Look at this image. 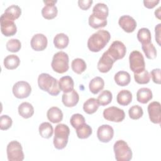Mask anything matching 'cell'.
Masks as SVG:
<instances>
[{
	"mask_svg": "<svg viewBox=\"0 0 161 161\" xmlns=\"http://www.w3.org/2000/svg\"><path fill=\"white\" fill-rule=\"evenodd\" d=\"M111 38L110 33L104 30L93 33L87 40V47L93 52H98L108 44Z\"/></svg>",
	"mask_w": 161,
	"mask_h": 161,
	"instance_id": "1",
	"label": "cell"
},
{
	"mask_svg": "<svg viewBox=\"0 0 161 161\" xmlns=\"http://www.w3.org/2000/svg\"><path fill=\"white\" fill-rule=\"evenodd\" d=\"M38 87L51 96H56L60 91L58 80L47 73H42L38 77Z\"/></svg>",
	"mask_w": 161,
	"mask_h": 161,
	"instance_id": "2",
	"label": "cell"
},
{
	"mask_svg": "<svg viewBox=\"0 0 161 161\" xmlns=\"http://www.w3.org/2000/svg\"><path fill=\"white\" fill-rule=\"evenodd\" d=\"M53 138V145L55 148L62 150L64 148L69 140L70 134V129L69 126L65 124H58L55 128V133Z\"/></svg>",
	"mask_w": 161,
	"mask_h": 161,
	"instance_id": "3",
	"label": "cell"
},
{
	"mask_svg": "<svg viewBox=\"0 0 161 161\" xmlns=\"http://www.w3.org/2000/svg\"><path fill=\"white\" fill-rule=\"evenodd\" d=\"M113 150L117 161H129L132 158L131 149L123 140H118L114 143Z\"/></svg>",
	"mask_w": 161,
	"mask_h": 161,
	"instance_id": "4",
	"label": "cell"
},
{
	"mask_svg": "<svg viewBox=\"0 0 161 161\" xmlns=\"http://www.w3.org/2000/svg\"><path fill=\"white\" fill-rule=\"evenodd\" d=\"M52 69L59 74L66 72L69 68L67 53L60 51L54 54L51 63Z\"/></svg>",
	"mask_w": 161,
	"mask_h": 161,
	"instance_id": "5",
	"label": "cell"
},
{
	"mask_svg": "<svg viewBox=\"0 0 161 161\" xmlns=\"http://www.w3.org/2000/svg\"><path fill=\"white\" fill-rule=\"evenodd\" d=\"M6 152L9 161H22L24 159L22 146L18 141L10 142L7 145Z\"/></svg>",
	"mask_w": 161,
	"mask_h": 161,
	"instance_id": "6",
	"label": "cell"
},
{
	"mask_svg": "<svg viewBox=\"0 0 161 161\" xmlns=\"http://www.w3.org/2000/svg\"><path fill=\"white\" fill-rule=\"evenodd\" d=\"M130 68L134 73L137 74L145 69V63L143 55L138 50L131 52L129 56Z\"/></svg>",
	"mask_w": 161,
	"mask_h": 161,
	"instance_id": "7",
	"label": "cell"
},
{
	"mask_svg": "<svg viewBox=\"0 0 161 161\" xmlns=\"http://www.w3.org/2000/svg\"><path fill=\"white\" fill-rule=\"evenodd\" d=\"M107 54L114 61L123 58L126 53V48L124 43L120 41L113 42L108 50L106 52Z\"/></svg>",
	"mask_w": 161,
	"mask_h": 161,
	"instance_id": "8",
	"label": "cell"
},
{
	"mask_svg": "<svg viewBox=\"0 0 161 161\" xmlns=\"http://www.w3.org/2000/svg\"><path fill=\"white\" fill-rule=\"evenodd\" d=\"M103 117L108 121L118 123L125 119V113L123 109L118 107L111 106L103 111Z\"/></svg>",
	"mask_w": 161,
	"mask_h": 161,
	"instance_id": "9",
	"label": "cell"
},
{
	"mask_svg": "<svg viewBox=\"0 0 161 161\" xmlns=\"http://www.w3.org/2000/svg\"><path fill=\"white\" fill-rule=\"evenodd\" d=\"M1 31L6 36H13L17 31V27L14 20L9 19L4 14L1 16Z\"/></svg>",
	"mask_w": 161,
	"mask_h": 161,
	"instance_id": "10",
	"label": "cell"
},
{
	"mask_svg": "<svg viewBox=\"0 0 161 161\" xmlns=\"http://www.w3.org/2000/svg\"><path fill=\"white\" fill-rule=\"evenodd\" d=\"M31 92V87L26 81H18L13 87V93L18 99L28 97Z\"/></svg>",
	"mask_w": 161,
	"mask_h": 161,
	"instance_id": "11",
	"label": "cell"
},
{
	"mask_svg": "<svg viewBox=\"0 0 161 161\" xmlns=\"http://www.w3.org/2000/svg\"><path fill=\"white\" fill-rule=\"evenodd\" d=\"M57 1L48 0L43 1L45 6L42 9V16L47 19H52L55 18L58 13V9L55 5Z\"/></svg>",
	"mask_w": 161,
	"mask_h": 161,
	"instance_id": "12",
	"label": "cell"
},
{
	"mask_svg": "<svg viewBox=\"0 0 161 161\" xmlns=\"http://www.w3.org/2000/svg\"><path fill=\"white\" fill-rule=\"evenodd\" d=\"M148 113L150 121L155 124H160L161 122L160 104L158 101L150 103L148 106Z\"/></svg>",
	"mask_w": 161,
	"mask_h": 161,
	"instance_id": "13",
	"label": "cell"
},
{
	"mask_svg": "<svg viewBox=\"0 0 161 161\" xmlns=\"http://www.w3.org/2000/svg\"><path fill=\"white\" fill-rule=\"evenodd\" d=\"M114 130L109 125L100 126L97 131V136L99 140L103 143L109 142L113 137Z\"/></svg>",
	"mask_w": 161,
	"mask_h": 161,
	"instance_id": "14",
	"label": "cell"
},
{
	"mask_svg": "<svg viewBox=\"0 0 161 161\" xmlns=\"http://www.w3.org/2000/svg\"><path fill=\"white\" fill-rule=\"evenodd\" d=\"M48 40L45 35L37 33L33 36L31 40V47L35 51H42L47 48Z\"/></svg>",
	"mask_w": 161,
	"mask_h": 161,
	"instance_id": "15",
	"label": "cell"
},
{
	"mask_svg": "<svg viewBox=\"0 0 161 161\" xmlns=\"http://www.w3.org/2000/svg\"><path fill=\"white\" fill-rule=\"evenodd\" d=\"M119 26L126 33L133 32L136 27V22L133 18L129 15H123L119 18Z\"/></svg>",
	"mask_w": 161,
	"mask_h": 161,
	"instance_id": "16",
	"label": "cell"
},
{
	"mask_svg": "<svg viewBox=\"0 0 161 161\" xmlns=\"http://www.w3.org/2000/svg\"><path fill=\"white\" fill-rule=\"evenodd\" d=\"M114 62H115L105 52L103 53L97 63V69L102 73H106L111 70Z\"/></svg>",
	"mask_w": 161,
	"mask_h": 161,
	"instance_id": "17",
	"label": "cell"
},
{
	"mask_svg": "<svg viewBox=\"0 0 161 161\" xmlns=\"http://www.w3.org/2000/svg\"><path fill=\"white\" fill-rule=\"evenodd\" d=\"M79 96L77 91L75 89H73L72 91L64 93L62 96V101L63 104L66 107H74L79 102Z\"/></svg>",
	"mask_w": 161,
	"mask_h": 161,
	"instance_id": "18",
	"label": "cell"
},
{
	"mask_svg": "<svg viewBox=\"0 0 161 161\" xmlns=\"http://www.w3.org/2000/svg\"><path fill=\"white\" fill-rule=\"evenodd\" d=\"M58 86L60 91L64 93H67L74 89V82L73 79L69 75L64 76L59 79Z\"/></svg>",
	"mask_w": 161,
	"mask_h": 161,
	"instance_id": "19",
	"label": "cell"
},
{
	"mask_svg": "<svg viewBox=\"0 0 161 161\" xmlns=\"http://www.w3.org/2000/svg\"><path fill=\"white\" fill-rule=\"evenodd\" d=\"M47 118L53 123L60 122L63 119V113L60 108L56 106L50 108L47 113Z\"/></svg>",
	"mask_w": 161,
	"mask_h": 161,
	"instance_id": "20",
	"label": "cell"
},
{
	"mask_svg": "<svg viewBox=\"0 0 161 161\" xmlns=\"http://www.w3.org/2000/svg\"><path fill=\"white\" fill-rule=\"evenodd\" d=\"M152 91L147 87H142L136 92V99L139 103L142 104L148 103L152 99Z\"/></svg>",
	"mask_w": 161,
	"mask_h": 161,
	"instance_id": "21",
	"label": "cell"
},
{
	"mask_svg": "<svg viewBox=\"0 0 161 161\" xmlns=\"http://www.w3.org/2000/svg\"><path fill=\"white\" fill-rule=\"evenodd\" d=\"M104 86V81L101 77H96L91 80L89 84V88L90 91L94 94H96L99 91L103 89Z\"/></svg>",
	"mask_w": 161,
	"mask_h": 161,
	"instance_id": "22",
	"label": "cell"
},
{
	"mask_svg": "<svg viewBox=\"0 0 161 161\" xmlns=\"http://www.w3.org/2000/svg\"><path fill=\"white\" fill-rule=\"evenodd\" d=\"M18 113L24 118H29L33 115L34 108L30 103L23 102L18 106Z\"/></svg>",
	"mask_w": 161,
	"mask_h": 161,
	"instance_id": "23",
	"label": "cell"
},
{
	"mask_svg": "<svg viewBox=\"0 0 161 161\" xmlns=\"http://www.w3.org/2000/svg\"><path fill=\"white\" fill-rule=\"evenodd\" d=\"M114 79L117 85L126 86L130 84L131 77L130 74L126 71H119L114 75Z\"/></svg>",
	"mask_w": 161,
	"mask_h": 161,
	"instance_id": "24",
	"label": "cell"
},
{
	"mask_svg": "<svg viewBox=\"0 0 161 161\" xmlns=\"http://www.w3.org/2000/svg\"><path fill=\"white\" fill-rule=\"evenodd\" d=\"M116 100L119 104L121 106H127L132 101V94L128 90L123 89L117 94Z\"/></svg>",
	"mask_w": 161,
	"mask_h": 161,
	"instance_id": "25",
	"label": "cell"
},
{
	"mask_svg": "<svg viewBox=\"0 0 161 161\" xmlns=\"http://www.w3.org/2000/svg\"><path fill=\"white\" fill-rule=\"evenodd\" d=\"M69 42V39L68 36L63 33L57 34L53 38V44L58 49H64L66 48Z\"/></svg>",
	"mask_w": 161,
	"mask_h": 161,
	"instance_id": "26",
	"label": "cell"
},
{
	"mask_svg": "<svg viewBox=\"0 0 161 161\" xmlns=\"http://www.w3.org/2000/svg\"><path fill=\"white\" fill-rule=\"evenodd\" d=\"M99 104L97 99L91 97L88 99L83 104L84 111L89 114L94 113L98 109Z\"/></svg>",
	"mask_w": 161,
	"mask_h": 161,
	"instance_id": "27",
	"label": "cell"
},
{
	"mask_svg": "<svg viewBox=\"0 0 161 161\" xmlns=\"http://www.w3.org/2000/svg\"><path fill=\"white\" fill-rule=\"evenodd\" d=\"M20 63L19 57L16 55H9L4 59V65L9 70H13L16 69Z\"/></svg>",
	"mask_w": 161,
	"mask_h": 161,
	"instance_id": "28",
	"label": "cell"
},
{
	"mask_svg": "<svg viewBox=\"0 0 161 161\" xmlns=\"http://www.w3.org/2000/svg\"><path fill=\"white\" fill-rule=\"evenodd\" d=\"M137 38L142 45L150 43L152 36L150 30L147 28H140L137 33Z\"/></svg>",
	"mask_w": 161,
	"mask_h": 161,
	"instance_id": "29",
	"label": "cell"
},
{
	"mask_svg": "<svg viewBox=\"0 0 161 161\" xmlns=\"http://www.w3.org/2000/svg\"><path fill=\"white\" fill-rule=\"evenodd\" d=\"M3 14L9 19L14 21L21 14V9L18 6L13 4L7 8Z\"/></svg>",
	"mask_w": 161,
	"mask_h": 161,
	"instance_id": "30",
	"label": "cell"
},
{
	"mask_svg": "<svg viewBox=\"0 0 161 161\" xmlns=\"http://www.w3.org/2000/svg\"><path fill=\"white\" fill-rule=\"evenodd\" d=\"M39 133L44 138H50L53 135L52 125L48 122H43L39 126Z\"/></svg>",
	"mask_w": 161,
	"mask_h": 161,
	"instance_id": "31",
	"label": "cell"
},
{
	"mask_svg": "<svg viewBox=\"0 0 161 161\" xmlns=\"http://www.w3.org/2000/svg\"><path fill=\"white\" fill-rule=\"evenodd\" d=\"M71 67L74 72L77 74H80L86 70L87 65L83 59L77 58L72 60L71 64Z\"/></svg>",
	"mask_w": 161,
	"mask_h": 161,
	"instance_id": "32",
	"label": "cell"
},
{
	"mask_svg": "<svg viewBox=\"0 0 161 161\" xmlns=\"http://www.w3.org/2000/svg\"><path fill=\"white\" fill-rule=\"evenodd\" d=\"M89 25L94 29L103 28L106 26L107 19H102L91 14L89 17Z\"/></svg>",
	"mask_w": 161,
	"mask_h": 161,
	"instance_id": "33",
	"label": "cell"
},
{
	"mask_svg": "<svg viewBox=\"0 0 161 161\" xmlns=\"http://www.w3.org/2000/svg\"><path fill=\"white\" fill-rule=\"evenodd\" d=\"M76 130L77 136L80 139H86L89 137L92 133V130L91 127L86 123H84Z\"/></svg>",
	"mask_w": 161,
	"mask_h": 161,
	"instance_id": "34",
	"label": "cell"
},
{
	"mask_svg": "<svg viewBox=\"0 0 161 161\" xmlns=\"http://www.w3.org/2000/svg\"><path fill=\"white\" fill-rule=\"evenodd\" d=\"M113 99L112 93L108 90L103 91L97 97V101L101 106H106L109 104Z\"/></svg>",
	"mask_w": 161,
	"mask_h": 161,
	"instance_id": "35",
	"label": "cell"
},
{
	"mask_svg": "<svg viewBox=\"0 0 161 161\" xmlns=\"http://www.w3.org/2000/svg\"><path fill=\"white\" fill-rule=\"evenodd\" d=\"M108 13L109 9L108 6L106 4L102 3H97L92 9V13L106 18H107L108 16Z\"/></svg>",
	"mask_w": 161,
	"mask_h": 161,
	"instance_id": "36",
	"label": "cell"
},
{
	"mask_svg": "<svg viewBox=\"0 0 161 161\" xmlns=\"http://www.w3.org/2000/svg\"><path fill=\"white\" fill-rule=\"evenodd\" d=\"M142 48L147 58L152 60L156 58L157 50L155 47L152 43L147 45H143L142 46Z\"/></svg>",
	"mask_w": 161,
	"mask_h": 161,
	"instance_id": "37",
	"label": "cell"
},
{
	"mask_svg": "<svg viewBox=\"0 0 161 161\" xmlns=\"http://www.w3.org/2000/svg\"><path fill=\"white\" fill-rule=\"evenodd\" d=\"M134 78L136 82H137L138 84H145L150 82V75H149L148 72L146 69H145L140 73H134Z\"/></svg>",
	"mask_w": 161,
	"mask_h": 161,
	"instance_id": "38",
	"label": "cell"
},
{
	"mask_svg": "<svg viewBox=\"0 0 161 161\" xmlns=\"http://www.w3.org/2000/svg\"><path fill=\"white\" fill-rule=\"evenodd\" d=\"M128 114L131 119H138L143 116V111L141 106L138 105H134L129 109Z\"/></svg>",
	"mask_w": 161,
	"mask_h": 161,
	"instance_id": "39",
	"label": "cell"
},
{
	"mask_svg": "<svg viewBox=\"0 0 161 161\" xmlns=\"http://www.w3.org/2000/svg\"><path fill=\"white\" fill-rule=\"evenodd\" d=\"M70 123L73 128L77 129L85 123V118L79 113L74 114L70 118Z\"/></svg>",
	"mask_w": 161,
	"mask_h": 161,
	"instance_id": "40",
	"label": "cell"
},
{
	"mask_svg": "<svg viewBox=\"0 0 161 161\" xmlns=\"http://www.w3.org/2000/svg\"><path fill=\"white\" fill-rule=\"evenodd\" d=\"M21 47V43L18 39L12 38L9 40L6 43V49L9 52L13 53L18 52Z\"/></svg>",
	"mask_w": 161,
	"mask_h": 161,
	"instance_id": "41",
	"label": "cell"
},
{
	"mask_svg": "<svg viewBox=\"0 0 161 161\" xmlns=\"http://www.w3.org/2000/svg\"><path fill=\"white\" fill-rule=\"evenodd\" d=\"M12 119L8 115L4 114L0 117V129L1 130H8L12 125Z\"/></svg>",
	"mask_w": 161,
	"mask_h": 161,
	"instance_id": "42",
	"label": "cell"
},
{
	"mask_svg": "<svg viewBox=\"0 0 161 161\" xmlns=\"http://www.w3.org/2000/svg\"><path fill=\"white\" fill-rule=\"evenodd\" d=\"M150 75L153 82L160 84V69H154L150 72Z\"/></svg>",
	"mask_w": 161,
	"mask_h": 161,
	"instance_id": "43",
	"label": "cell"
},
{
	"mask_svg": "<svg viewBox=\"0 0 161 161\" xmlns=\"http://www.w3.org/2000/svg\"><path fill=\"white\" fill-rule=\"evenodd\" d=\"M92 3L93 1L92 0H79L78 1V5L82 10H87L91 7Z\"/></svg>",
	"mask_w": 161,
	"mask_h": 161,
	"instance_id": "44",
	"label": "cell"
},
{
	"mask_svg": "<svg viewBox=\"0 0 161 161\" xmlns=\"http://www.w3.org/2000/svg\"><path fill=\"white\" fill-rule=\"evenodd\" d=\"M159 2H160L159 0H153V1L145 0V1H143V4L146 8H147L148 9H152L157 4H158L159 3Z\"/></svg>",
	"mask_w": 161,
	"mask_h": 161,
	"instance_id": "45",
	"label": "cell"
},
{
	"mask_svg": "<svg viewBox=\"0 0 161 161\" xmlns=\"http://www.w3.org/2000/svg\"><path fill=\"white\" fill-rule=\"evenodd\" d=\"M160 25L161 24L159 23L155 26V39L157 40V42L159 45H160Z\"/></svg>",
	"mask_w": 161,
	"mask_h": 161,
	"instance_id": "46",
	"label": "cell"
},
{
	"mask_svg": "<svg viewBox=\"0 0 161 161\" xmlns=\"http://www.w3.org/2000/svg\"><path fill=\"white\" fill-rule=\"evenodd\" d=\"M160 7L158 8L155 11V16H157L158 19H160Z\"/></svg>",
	"mask_w": 161,
	"mask_h": 161,
	"instance_id": "47",
	"label": "cell"
}]
</instances>
